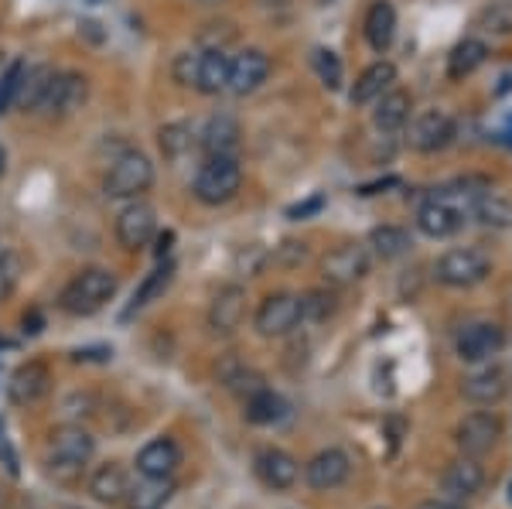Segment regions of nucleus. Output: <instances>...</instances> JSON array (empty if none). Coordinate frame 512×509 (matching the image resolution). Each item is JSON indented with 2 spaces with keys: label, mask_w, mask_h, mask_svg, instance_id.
Wrapping results in <instances>:
<instances>
[{
  "label": "nucleus",
  "mask_w": 512,
  "mask_h": 509,
  "mask_svg": "<svg viewBox=\"0 0 512 509\" xmlns=\"http://www.w3.org/2000/svg\"><path fill=\"white\" fill-rule=\"evenodd\" d=\"M130 472L123 469L120 462H106V465H99V469L89 475V492H93V499L96 503H103V506H120V503H127V496H130Z\"/></svg>",
  "instance_id": "22"
},
{
  "label": "nucleus",
  "mask_w": 512,
  "mask_h": 509,
  "mask_svg": "<svg viewBox=\"0 0 512 509\" xmlns=\"http://www.w3.org/2000/svg\"><path fill=\"white\" fill-rule=\"evenodd\" d=\"M417 509H465V506L454 503V499H424Z\"/></svg>",
  "instance_id": "43"
},
{
  "label": "nucleus",
  "mask_w": 512,
  "mask_h": 509,
  "mask_svg": "<svg viewBox=\"0 0 512 509\" xmlns=\"http://www.w3.org/2000/svg\"><path fill=\"white\" fill-rule=\"evenodd\" d=\"M270 55L260 52V48H243V52L236 55L233 65H229V86L226 93L233 96H250L256 89L263 86V82L270 79Z\"/></svg>",
  "instance_id": "12"
},
{
  "label": "nucleus",
  "mask_w": 512,
  "mask_h": 509,
  "mask_svg": "<svg viewBox=\"0 0 512 509\" xmlns=\"http://www.w3.org/2000/svg\"><path fill=\"white\" fill-rule=\"evenodd\" d=\"M192 127L188 123H168V127H161V134H158V144H161V151H164V158H181L185 151H192Z\"/></svg>",
  "instance_id": "37"
},
{
  "label": "nucleus",
  "mask_w": 512,
  "mask_h": 509,
  "mask_svg": "<svg viewBox=\"0 0 512 509\" xmlns=\"http://www.w3.org/2000/svg\"><path fill=\"white\" fill-rule=\"evenodd\" d=\"M489 274H492V257L485 250H478V246H454V250L441 253L434 264L437 284L454 287V291L478 287Z\"/></svg>",
  "instance_id": "4"
},
{
  "label": "nucleus",
  "mask_w": 512,
  "mask_h": 509,
  "mask_svg": "<svg viewBox=\"0 0 512 509\" xmlns=\"http://www.w3.org/2000/svg\"><path fill=\"white\" fill-rule=\"evenodd\" d=\"M86 96H89V79L82 72H55L52 89H48L41 110H48L52 117H69V113H76L86 103Z\"/></svg>",
  "instance_id": "16"
},
{
  "label": "nucleus",
  "mask_w": 512,
  "mask_h": 509,
  "mask_svg": "<svg viewBox=\"0 0 512 509\" xmlns=\"http://www.w3.org/2000/svg\"><path fill=\"white\" fill-rule=\"evenodd\" d=\"M454 141V117L448 110H424L410 123V147L420 154H437Z\"/></svg>",
  "instance_id": "11"
},
{
  "label": "nucleus",
  "mask_w": 512,
  "mask_h": 509,
  "mask_svg": "<svg viewBox=\"0 0 512 509\" xmlns=\"http://www.w3.org/2000/svg\"><path fill=\"white\" fill-rule=\"evenodd\" d=\"M181 465V448L175 438H154L137 451V472L144 479H171Z\"/></svg>",
  "instance_id": "21"
},
{
  "label": "nucleus",
  "mask_w": 512,
  "mask_h": 509,
  "mask_svg": "<svg viewBox=\"0 0 512 509\" xmlns=\"http://www.w3.org/2000/svg\"><path fill=\"white\" fill-rule=\"evenodd\" d=\"M441 489L448 492V499H454V503L475 499L478 492L485 489V469L478 465V458H468V455L454 458L441 475Z\"/></svg>",
  "instance_id": "17"
},
{
  "label": "nucleus",
  "mask_w": 512,
  "mask_h": 509,
  "mask_svg": "<svg viewBox=\"0 0 512 509\" xmlns=\"http://www.w3.org/2000/svg\"><path fill=\"white\" fill-rule=\"evenodd\" d=\"M349 475H352V462H349V455L338 448L318 451V455L304 465V482H308L315 492H332L342 486Z\"/></svg>",
  "instance_id": "15"
},
{
  "label": "nucleus",
  "mask_w": 512,
  "mask_h": 509,
  "mask_svg": "<svg viewBox=\"0 0 512 509\" xmlns=\"http://www.w3.org/2000/svg\"><path fill=\"white\" fill-rule=\"evenodd\" d=\"M96 455V438L79 424H62L48 438V472L59 482H76Z\"/></svg>",
  "instance_id": "1"
},
{
  "label": "nucleus",
  "mask_w": 512,
  "mask_h": 509,
  "mask_svg": "<svg viewBox=\"0 0 512 509\" xmlns=\"http://www.w3.org/2000/svg\"><path fill=\"white\" fill-rule=\"evenodd\" d=\"M396 86V65L393 62H373L366 72H362L359 79H355L349 100L355 106H366V103H376L379 96L386 93V89Z\"/></svg>",
  "instance_id": "26"
},
{
  "label": "nucleus",
  "mask_w": 512,
  "mask_h": 509,
  "mask_svg": "<svg viewBox=\"0 0 512 509\" xmlns=\"http://www.w3.org/2000/svg\"><path fill=\"white\" fill-rule=\"evenodd\" d=\"M506 346V332L495 322H472L458 332L454 349H458L461 363H489L492 356H499Z\"/></svg>",
  "instance_id": "9"
},
{
  "label": "nucleus",
  "mask_w": 512,
  "mask_h": 509,
  "mask_svg": "<svg viewBox=\"0 0 512 509\" xmlns=\"http://www.w3.org/2000/svg\"><path fill=\"white\" fill-rule=\"evenodd\" d=\"M304 322L301 315V294H291V291H277V294H267L260 301L253 315V325L263 339H284L291 335L297 325Z\"/></svg>",
  "instance_id": "6"
},
{
  "label": "nucleus",
  "mask_w": 512,
  "mask_h": 509,
  "mask_svg": "<svg viewBox=\"0 0 512 509\" xmlns=\"http://www.w3.org/2000/svg\"><path fill=\"white\" fill-rule=\"evenodd\" d=\"M24 72H28V65H24V62H11L4 76H0V113H7L14 103H18V89H21Z\"/></svg>",
  "instance_id": "40"
},
{
  "label": "nucleus",
  "mask_w": 512,
  "mask_h": 509,
  "mask_svg": "<svg viewBox=\"0 0 512 509\" xmlns=\"http://www.w3.org/2000/svg\"><path fill=\"white\" fill-rule=\"evenodd\" d=\"M369 246H373V253L379 260H396L414 243H410V233L403 226H376L373 233H369Z\"/></svg>",
  "instance_id": "33"
},
{
  "label": "nucleus",
  "mask_w": 512,
  "mask_h": 509,
  "mask_svg": "<svg viewBox=\"0 0 512 509\" xmlns=\"http://www.w3.org/2000/svg\"><path fill=\"white\" fill-rule=\"evenodd\" d=\"M117 294V274L106 267H86L62 287L59 305L65 315H96L99 308H106V301Z\"/></svg>",
  "instance_id": "2"
},
{
  "label": "nucleus",
  "mask_w": 512,
  "mask_h": 509,
  "mask_svg": "<svg viewBox=\"0 0 512 509\" xmlns=\"http://www.w3.org/2000/svg\"><path fill=\"white\" fill-rule=\"evenodd\" d=\"M321 205H325V199H321V195H315V199H311V202H304V205H294V209L287 212V216H291V219H304V216H311V212H318Z\"/></svg>",
  "instance_id": "42"
},
{
  "label": "nucleus",
  "mask_w": 512,
  "mask_h": 509,
  "mask_svg": "<svg viewBox=\"0 0 512 509\" xmlns=\"http://www.w3.org/2000/svg\"><path fill=\"white\" fill-rule=\"evenodd\" d=\"M246 318V291L239 284L219 287V294L209 305V328L216 335H233Z\"/></svg>",
  "instance_id": "20"
},
{
  "label": "nucleus",
  "mask_w": 512,
  "mask_h": 509,
  "mask_svg": "<svg viewBox=\"0 0 512 509\" xmlns=\"http://www.w3.org/2000/svg\"><path fill=\"white\" fill-rule=\"evenodd\" d=\"M52 393V369H48L45 359H28L11 373V383H7V397H11L14 407H35Z\"/></svg>",
  "instance_id": "8"
},
{
  "label": "nucleus",
  "mask_w": 512,
  "mask_h": 509,
  "mask_svg": "<svg viewBox=\"0 0 512 509\" xmlns=\"http://www.w3.org/2000/svg\"><path fill=\"white\" fill-rule=\"evenodd\" d=\"M4 168H7V154H4V147H0V175H4Z\"/></svg>",
  "instance_id": "46"
},
{
  "label": "nucleus",
  "mask_w": 512,
  "mask_h": 509,
  "mask_svg": "<svg viewBox=\"0 0 512 509\" xmlns=\"http://www.w3.org/2000/svg\"><path fill=\"white\" fill-rule=\"evenodd\" d=\"M287 417V400L270 387L256 390L246 397V421L250 424H277Z\"/></svg>",
  "instance_id": "30"
},
{
  "label": "nucleus",
  "mask_w": 512,
  "mask_h": 509,
  "mask_svg": "<svg viewBox=\"0 0 512 509\" xmlns=\"http://www.w3.org/2000/svg\"><path fill=\"white\" fill-rule=\"evenodd\" d=\"M509 383H512L509 369L492 363V366L475 369L472 376H465V380H461V397L472 400V404H478V407H495L499 400H506Z\"/></svg>",
  "instance_id": "13"
},
{
  "label": "nucleus",
  "mask_w": 512,
  "mask_h": 509,
  "mask_svg": "<svg viewBox=\"0 0 512 509\" xmlns=\"http://www.w3.org/2000/svg\"><path fill=\"white\" fill-rule=\"evenodd\" d=\"M465 219H468L465 212L454 209L451 202L437 199V195H431V199L417 209V229L424 236H431V240H448V236H454L465 226Z\"/></svg>",
  "instance_id": "18"
},
{
  "label": "nucleus",
  "mask_w": 512,
  "mask_h": 509,
  "mask_svg": "<svg viewBox=\"0 0 512 509\" xmlns=\"http://www.w3.org/2000/svg\"><path fill=\"white\" fill-rule=\"evenodd\" d=\"M369 264H373V260H369L366 246L345 243L321 260V277H325L332 287H349V284L362 281V277L369 274Z\"/></svg>",
  "instance_id": "10"
},
{
  "label": "nucleus",
  "mask_w": 512,
  "mask_h": 509,
  "mask_svg": "<svg viewBox=\"0 0 512 509\" xmlns=\"http://www.w3.org/2000/svg\"><path fill=\"white\" fill-rule=\"evenodd\" d=\"M509 503H512V482H509Z\"/></svg>",
  "instance_id": "49"
},
{
  "label": "nucleus",
  "mask_w": 512,
  "mask_h": 509,
  "mask_svg": "<svg viewBox=\"0 0 512 509\" xmlns=\"http://www.w3.org/2000/svg\"><path fill=\"white\" fill-rule=\"evenodd\" d=\"M338 311V294L328 287H315V291L301 294V315L304 322H325Z\"/></svg>",
  "instance_id": "36"
},
{
  "label": "nucleus",
  "mask_w": 512,
  "mask_h": 509,
  "mask_svg": "<svg viewBox=\"0 0 512 509\" xmlns=\"http://www.w3.org/2000/svg\"><path fill=\"white\" fill-rule=\"evenodd\" d=\"M151 185H154V164L140 151H123L120 158L110 164L106 182H103L110 199H137V195H144Z\"/></svg>",
  "instance_id": "5"
},
{
  "label": "nucleus",
  "mask_w": 512,
  "mask_h": 509,
  "mask_svg": "<svg viewBox=\"0 0 512 509\" xmlns=\"http://www.w3.org/2000/svg\"><path fill=\"white\" fill-rule=\"evenodd\" d=\"M89 4H99V0H89Z\"/></svg>",
  "instance_id": "50"
},
{
  "label": "nucleus",
  "mask_w": 512,
  "mask_h": 509,
  "mask_svg": "<svg viewBox=\"0 0 512 509\" xmlns=\"http://www.w3.org/2000/svg\"><path fill=\"white\" fill-rule=\"evenodd\" d=\"M311 65H315V72H318V79L325 82L328 89H338L342 86V59L332 52V48H315L311 52Z\"/></svg>",
  "instance_id": "39"
},
{
  "label": "nucleus",
  "mask_w": 512,
  "mask_h": 509,
  "mask_svg": "<svg viewBox=\"0 0 512 509\" xmlns=\"http://www.w3.org/2000/svg\"><path fill=\"white\" fill-rule=\"evenodd\" d=\"M52 79H55L52 65H35V69H28V72H24V79H21L18 103H14V106H21L24 113L41 110V106H45L48 89H52Z\"/></svg>",
  "instance_id": "29"
},
{
  "label": "nucleus",
  "mask_w": 512,
  "mask_h": 509,
  "mask_svg": "<svg viewBox=\"0 0 512 509\" xmlns=\"http://www.w3.org/2000/svg\"><path fill=\"white\" fill-rule=\"evenodd\" d=\"M171 243H175V233H161L158 236V250H154V253H158V257H164V253L171 250Z\"/></svg>",
  "instance_id": "45"
},
{
  "label": "nucleus",
  "mask_w": 512,
  "mask_h": 509,
  "mask_svg": "<svg viewBox=\"0 0 512 509\" xmlns=\"http://www.w3.org/2000/svg\"><path fill=\"white\" fill-rule=\"evenodd\" d=\"M24 332H28V335H38L41 332V315H38V311L24 315Z\"/></svg>",
  "instance_id": "44"
},
{
  "label": "nucleus",
  "mask_w": 512,
  "mask_h": 509,
  "mask_svg": "<svg viewBox=\"0 0 512 509\" xmlns=\"http://www.w3.org/2000/svg\"><path fill=\"white\" fill-rule=\"evenodd\" d=\"M243 188V164L236 154H209L195 175V199L202 205H226Z\"/></svg>",
  "instance_id": "3"
},
{
  "label": "nucleus",
  "mask_w": 512,
  "mask_h": 509,
  "mask_svg": "<svg viewBox=\"0 0 512 509\" xmlns=\"http://www.w3.org/2000/svg\"><path fill=\"white\" fill-rule=\"evenodd\" d=\"M256 465V475H260V482L267 489H291L297 482V475H301V469H297V458L291 455V451L284 448H260L253 458Z\"/></svg>",
  "instance_id": "19"
},
{
  "label": "nucleus",
  "mask_w": 512,
  "mask_h": 509,
  "mask_svg": "<svg viewBox=\"0 0 512 509\" xmlns=\"http://www.w3.org/2000/svg\"><path fill=\"white\" fill-rule=\"evenodd\" d=\"M485 59H489V45H485L482 38L458 41V45L451 48V55H448V79H454V82L468 79L472 72L482 69Z\"/></svg>",
  "instance_id": "28"
},
{
  "label": "nucleus",
  "mask_w": 512,
  "mask_h": 509,
  "mask_svg": "<svg viewBox=\"0 0 512 509\" xmlns=\"http://www.w3.org/2000/svg\"><path fill=\"white\" fill-rule=\"evenodd\" d=\"M175 79L181 82V86H195V72H198V55L192 52H185V55H178L175 59Z\"/></svg>",
  "instance_id": "41"
},
{
  "label": "nucleus",
  "mask_w": 512,
  "mask_h": 509,
  "mask_svg": "<svg viewBox=\"0 0 512 509\" xmlns=\"http://www.w3.org/2000/svg\"><path fill=\"white\" fill-rule=\"evenodd\" d=\"M260 4H267V7H270V4H287V0H260Z\"/></svg>",
  "instance_id": "47"
},
{
  "label": "nucleus",
  "mask_w": 512,
  "mask_h": 509,
  "mask_svg": "<svg viewBox=\"0 0 512 509\" xmlns=\"http://www.w3.org/2000/svg\"><path fill=\"white\" fill-rule=\"evenodd\" d=\"M502 438V421L492 414V410H475V414H465L454 428V445H458L461 455L468 458H482L499 445Z\"/></svg>",
  "instance_id": "7"
},
{
  "label": "nucleus",
  "mask_w": 512,
  "mask_h": 509,
  "mask_svg": "<svg viewBox=\"0 0 512 509\" xmlns=\"http://www.w3.org/2000/svg\"><path fill=\"white\" fill-rule=\"evenodd\" d=\"M158 236V216L147 202H130L117 216V240L123 250H144Z\"/></svg>",
  "instance_id": "14"
},
{
  "label": "nucleus",
  "mask_w": 512,
  "mask_h": 509,
  "mask_svg": "<svg viewBox=\"0 0 512 509\" xmlns=\"http://www.w3.org/2000/svg\"><path fill=\"white\" fill-rule=\"evenodd\" d=\"M229 65H233V55H226V48H205V52L198 55V72H195L198 93H205V96L226 93Z\"/></svg>",
  "instance_id": "24"
},
{
  "label": "nucleus",
  "mask_w": 512,
  "mask_h": 509,
  "mask_svg": "<svg viewBox=\"0 0 512 509\" xmlns=\"http://www.w3.org/2000/svg\"><path fill=\"white\" fill-rule=\"evenodd\" d=\"M175 496V479H144L130 489L127 509H164Z\"/></svg>",
  "instance_id": "32"
},
{
  "label": "nucleus",
  "mask_w": 512,
  "mask_h": 509,
  "mask_svg": "<svg viewBox=\"0 0 512 509\" xmlns=\"http://www.w3.org/2000/svg\"><path fill=\"white\" fill-rule=\"evenodd\" d=\"M472 219L492 229H506L512 223V205L499 192H492V188H482L472 202Z\"/></svg>",
  "instance_id": "31"
},
{
  "label": "nucleus",
  "mask_w": 512,
  "mask_h": 509,
  "mask_svg": "<svg viewBox=\"0 0 512 509\" xmlns=\"http://www.w3.org/2000/svg\"><path fill=\"white\" fill-rule=\"evenodd\" d=\"M475 24L495 38H509L512 35V0H495V4L482 7Z\"/></svg>",
  "instance_id": "35"
},
{
  "label": "nucleus",
  "mask_w": 512,
  "mask_h": 509,
  "mask_svg": "<svg viewBox=\"0 0 512 509\" xmlns=\"http://www.w3.org/2000/svg\"><path fill=\"white\" fill-rule=\"evenodd\" d=\"M171 281H175V264H161L158 270H151V274L144 277V284L134 291V301H130L127 315H134V311L147 308L151 301H158L164 291L171 287Z\"/></svg>",
  "instance_id": "34"
},
{
  "label": "nucleus",
  "mask_w": 512,
  "mask_h": 509,
  "mask_svg": "<svg viewBox=\"0 0 512 509\" xmlns=\"http://www.w3.org/2000/svg\"><path fill=\"white\" fill-rule=\"evenodd\" d=\"M24 274V260L14 250H0V301H7L21 284Z\"/></svg>",
  "instance_id": "38"
},
{
  "label": "nucleus",
  "mask_w": 512,
  "mask_h": 509,
  "mask_svg": "<svg viewBox=\"0 0 512 509\" xmlns=\"http://www.w3.org/2000/svg\"><path fill=\"white\" fill-rule=\"evenodd\" d=\"M362 35H366L369 48L383 55L386 48L393 45L396 38V7L390 0H373L366 11V21H362Z\"/></svg>",
  "instance_id": "25"
},
{
  "label": "nucleus",
  "mask_w": 512,
  "mask_h": 509,
  "mask_svg": "<svg viewBox=\"0 0 512 509\" xmlns=\"http://www.w3.org/2000/svg\"><path fill=\"white\" fill-rule=\"evenodd\" d=\"M410 113H414V96H410L407 89L393 86L376 100L373 123L383 134H396V130H403L410 123Z\"/></svg>",
  "instance_id": "23"
},
{
  "label": "nucleus",
  "mask_w": 512,
  "mask_h": 509,
  "mask_svg": "<svg viewBox=\"0 0 512 509\" xmlns=\"http://www.w3.org/2000/svg\"><path fill=\"white\" fill-rule=\"evenodd\" d=\"M202 4H219V0H202Z\"/></svg>",
  "instance_id": "48"
},
{
  "label": "nucleus",
  "mask_w": 512,
  "mask_h": 509,
  "mask_svg": "<svg viewBox=\"0 0 512 509\" xmlns=\"http://www.w3.org/2000/svg\"><path fill=\"white\" fill-rule=\"evenodd\" d=\"M239 120L233 113H216V117H209L202 130V151L205 154H236L239 147Z\"/></svg>",
  "instance_id": "27"
}]
</instances>
